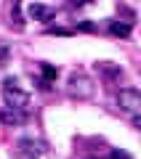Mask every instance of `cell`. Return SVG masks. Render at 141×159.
I'll list each match as a JSON object with an SVG mask.
<instances>
[{"instance_id": "obj_1", "label": "cell", "mask_w": 141, "mask_h": 159, "mask_svg": "<svg viewBox=\"0 0 141 159\" xmlns=\"http://www.w3.org/2000/svg\"><path fill=\"white\" fill-rule=\"evenodd\" d=\"M3 101H6L8 109H22V111H27L29 109V93L24 90L13 77H8L6 82H3Z\"/></svg>"}, {"instance_id": "obj_2", "label": "cell", "mask_w": 141, "mask_h": 159, "mask_svg": "<svg viewBox=\"0 0 141 159\" xmlns=\"http://www.w3.org/2000/svg\"><path fill=\"white\" fill-rule=\"evenodd\" d=\"M93 80L88 77L85 72H72L69 74V80H67V93H69V98H77V101H85V98H90L93 96Z\"/></svg>"}, {"instance_id": "obj_3", "label": "cell", "mask_w": 141, "mask_h": 159, "mask_svg": "<svg viewBox=\"0 0 141 159\" xmlns=\"http://www.w3.org/2000/svg\"><path fill=\"white\" fill-rule=\"evenodd\" d=\"M117 106H120V111L133 114V117L141 114V93L133 90V88H123L117 93Z\"/></svg>"}, {"instance_id": "obj_4", "label": "cell", "mask_w": 141, "mask_h": 159, "mask_svg": "<svg viewBox=\"0 0 141 159\" xmlns=\"http://www.w3.org/2000/svg\"><path fill=\"white\" fill-rule=\"evenodd\" d=\"M29 19H35V21H53V16H56V8L51 6H43V3H32V6L27 8Z\"/></svg>"}, {"instance_id": "obj_5", "label": "cell", "mask_w": 141, "mask_h": 159, "mask_svg": "<svg viewBox=\"0 0 141 159\" xmlns=\"http://www.w3.org/2000/svg\"><path fill=\"white\" fill-rule=\"evenodd\" d=\"M0 119H3V125H22V122H27V111L6 106L3 111H0Z\"/></svg>"}, {"instance_id": "obj_6", "label": "cell", "mask_w": 141, "mask_h": 159, "mask_svg": "<svg viewBox=\"0 0 141 159\" xmlns=\"http://www.w3.org/2000/svg\"><path fill=\"white\" fill-rule=\"evenodd\" d=\"M22 146V151H27V154H32V157H43V154H48V146H45L43 141H32V138H27V141H22L19 143Z\"/></svg>"}, {"instance_id": "obj_7", "label": "cell", "mask_w": 141, "mask_h": 159, "mask_svg": "<svg viewBox=\"0 0 141 159\" xmlns=\"http://www.w3.org/2000/svg\"><path fill=\"white\" fill-rule=\"evenodd\" d=\"M109 32H112V34H120V37H128V34H130V24L112 21V24H109Z\"/></svg>"}, {"instance_id": "obj_8", "label": "cell", "mask_w": 141, "mask_h": 159, "mask_svg": "<svg viewBox=\"0 0 141 159\" xmlns=\"http://www.w3.org/2000/svg\"><path fill=\"white\" fill-rule=\"evenodd\" d=\"M43 77H45L43 88H48V82H51V80H56V69H53L51 64H43Z\"/></svg>"}, {"instance_id": "obj_9", "label": "cell", "mask_w": 141, "mask_h": 159, "mask_svg": "<svg viewBox=\"0 0 141 159\" xmlns=\"http://www.w3.org/2000/svg\"><path fill=\"white\" fill-rule=\"evenodd\" d=\"M93 0H69V6L72 8H85V6H90Z\"/></svg>"}, {"instance_id": "obj_10", "label": "cell", "mask_w": 141, "mask_h": 159, "mask_svg": "<svg viewBox=\"0 0 141 159\" xmlns=\"http://www.w3.org/2000/svg\"><path fill=\"white\" fill-rule=\"evenodd\" d=\"M112 159H130V154H125V151H112Z\"/></svg>"}, {"instance_id": "obj_11", "label": "cell", "mask_w": 141, "mask_h": 159, "mask_svg": "<svg viewBox=\"0 0 141 159\" xmlns=\"http://www.w3.org/2000/svg\"><path fill=\"white\" fill-rule=\"evenodd\" d=\"M133 127H139V130H141V114H136V117H133Z\"/></svg>"}, {"instance_id": "obj_12", "label": "cell", "mask_w": 141, "mask_h": 159, "mask_svg": "<svg viewBox=\"0 0 141 159\" xmlns=\"http://www.w3.org/2000/svg\"><path fill=\"white\" fill-rule=\"evenodd\" d=\"M3 58H6V48L0 45V61H3Z\"/></svg>"}, {"instance_id": "obj_13", "label": "cell", "mask_w": 141, "mask_h": 159, "mask_svg": "<svg viewBox=\"0 0 141 159\" xmlns=\"http://www.w3.org/2000/svg\"><path fill=\"white\" fill-rule=\"evenodd\" d=\"M85 159H99V157H85Z\"/></svg>"}, {"instance_id": "obj_14", "label": "cell", "mask_w": 141, "mask_h": 159, "mask_svg": "<svg viewBox=\"0 0 141 159\" xmlns=\"http://www.w3.org/2000/svg\"><path fill=\"white\" fill-rule=\"evenodd\" d=\"M32 159H37V157H32Z\"/></svg>"}]
</instances>
